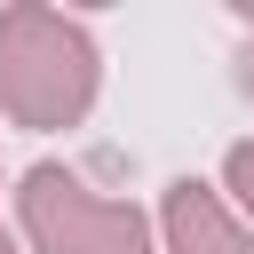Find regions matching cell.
I'll list each match as a JSON object with an SVG mask.
<instances>
[{"instance_id": "1", "label": "cell", "mask_w": 254, "mask_h": 254, "mask_svg": "<svg viewBox=\"0 0 254 254\" xmlns=\"http://www.w3.org/2000/svg\"><path fill=\"white\" fill-rule=\"evenodd\" d=\"M95 40L87 24L40 8V0H16L0 8V111L16 127H71L87 103H95Z\"/></svg>"}, {"instance_id": "2", "label": "cell", "mask_w": 254, "mask_h": 254, "mask_svg": "<svg viewBox=\"0 0 254 254\" xmlns=\"http://www.w3.org/2000/svg\"><path fill=\"white\" fill-rule=\"evenodd\" d=\"M16 214H24V238L40 254H151V222L119 198H95L71 167L40 159L24 167L16 183Z\"/></svg>"}, {"instance_id": "3", "label": "cell", "mask_w": 254, "mask_h": 254, "mask_svg": "<svg viewBox=\"0 0 254 254\" xmlns=\"http://www.w3.org/2000/svg\"><path fill=\"white\" fill-rule=\"evenodd\" d=\"M159 230H167V254H254V238L230 222V206H222L206 183H190V175L167 190Z\"/></svg>"}, {"instance_id": "4", "label": "cell", "mask_w": 254, "mask_h": 254, "mask_svg": "<svg viewBox=\"0 0 254 254\" xmlns=\"http://www.w3.org/2000/svg\"><path fill=\"white\" fill-rule=\"evenodd\" d=\"M222 183H230V198L254 214V143H230V159H222Z\"/></svg>"}, {"instance_id": "5", "label": "cell", "mask_w": 254, "mask_h": 254, "mask_svg": "<svg viewBox=\"0 0 254 254\" xmlns=\"http://www.w3.org/2000/svg\"><path fill=\"white\" fill-rule=\"evenodd\" d=\"M238 87H246V95H254V40H246V48H238Z\"/></svg>"}, {"instance_id": "6", "label": "cell", "mask_w": 254, "mask_h": 254, "mask_svg": "<svg viewBox=\"0 0 254 254\" xmlns=\"http://www.w3.org/2000/svg\"><path fill=\"white\" fill-rule=\"evenodd\" d=\"M0 254H16V238H8V230H0Z\"/></svg>"}]
</instances>
